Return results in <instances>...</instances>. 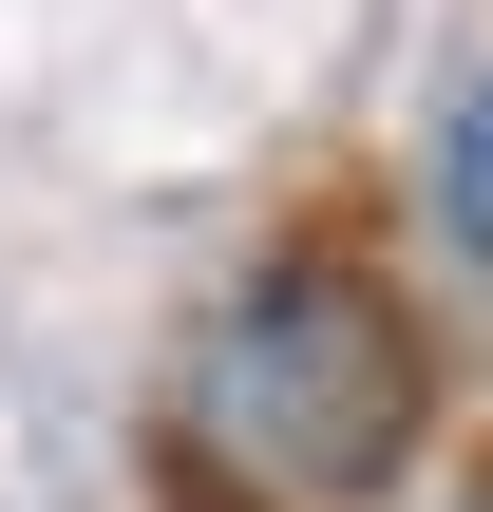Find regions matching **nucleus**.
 <instances>
[{"label": "nucleus", "instance_id": "nucleus-1", "mask_svg": "<svg viewBox=\"0 0 493 512\" xmlns=\"http://www.w3.org/2000/svg\"><path fill=\"white\" fill-rule=\"evenodd\" d=\"M209 418H228V456H266L285 494H380V456H399V418H418V342H399V304H361L342 266H285V285L228 323Z\"/></svg>", "mask_w": 493, "mask_h": 512}, {"label": "nucleus", "instance_id": "nucleus-2", "mask_svg": "<svg viewBox=\"0 0 493 512\" xmlns=\"http://www.w3.org/2000/svg\"><path fill=\"white\" fill-rule=\"evenodd\" d=\"M437 209H456V247L493 266V76L456 95V114H437Z\"/></svg>", "mask_w": 493, "mask_h": 512}]
</instances>
